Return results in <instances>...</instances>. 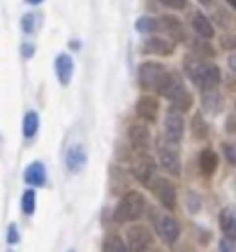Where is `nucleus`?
Returning <instances> with one entry per match:
<instances>
[{"label":"nucleus","instance_id":"ddd939ff","mask_svg":"<svg viewBox=\"0 0 236 252\" xmlns=\"http://www.w3.org/2000/svg\"><path fill=\"white\" fill-rule=\"evenodd\" d=\"M23 181L31 185V188H42V185L46 183L44 164H42V162H33V164H28L26 171H23Z\"/></svg>","mask_w":236,"mask_h":252},{"label":"nucleus","instance_id":"4468645a","mask_svg":"<svg viewBox=\"0 0 236 252\" xmlns=\"http://www.w3.org/2000/svg\"><path fill=\"white\" fill-rule=\"evenodd\" d=\"M130 144L135 146L137 151H146L148 148V127H146L144 123H135L132 127H130Z\"/></svg>","mask_w":236,"mask_h":252},{"label":"nucleus","instance_id":"2eb2a0df","mask_svg":"<svg viewBox=\"0 0 236 252\" xmlns=\"http://www.w3.org/2000/svg\"><path fill=\"white\" fill-rule=\"evenodd\" d=\"M176 44L171 39H162V37H153L144 44V54H158V56H169L174 54Z\"/></svg>","mask_w":236,"mask_h":252},{"label":"nucleus","instance_id":"58836bf2","mask_svg":"<svg viewBox=\"0 0 236 252\" xmlns=\"http://www.w3.org/2000/svg\"><path fill=\"white\" fill-rule=\"evenodd\" d=\"M69 252H74V250H69Z\"/></svg>","mask_w":236,"mask_h":252},{"label":"nucleus","instance_id":"39448f33","mask_svg":"<svg viewBox=\"0 0 236 252\" xmlns=\"http://www.w3.org/2000/svg\"><path fill=\"white\" fill-rule=\"evenodd\" d=\"M125 243H128L130 252H144L151 245V231L144 224H132L125 231Z\"/></svg>","mask_w":236,"mask_h":252},{"label":"nucleus","instance_id":"7ed1b4c3","mask_svg":"<svg viewBox=\"0 0 236 252\" xmlns=\"http://www.w3.org/2000/svg\"><path fill=\"white\" fill-rule=\"evenodd\" d=\"M158 162H160V167L169 174L178 176L181 174V160H178V151H176V144L167 141L165 137H160L158 141Z\"/></svg>","mask_w":236,"mask_h":252},{"label":"nucleus","instance_id":"dca6fc26","mask_svg":"<svg viewBox=\"0 0 236 252\" xmlns=\"http://www.w3.org/2000/svg\"><path fill=\"white\" fill-rule=\"evenodd\" d=\"M220 229L225 234V238H234L236 241V208L227 206L222 208L220 213Z\"/></svg>","mask_w":236,"mask_h":252},{"label":"nucleus","instance_id":"b1692460","mask_svg":"<svg viewBox=\"0 0 236 252\" xmlns=\"http://www.w3.org/2000/svg\"><path fill=\"white\" fill-rule=\"evenodd\" d=\"M160 28V21H155V19H151V16H141L137 21V31L139 32H153Z\"/></svg>","mask_w":236,"mask_h":252},{"label":"nucleus","instance_id":"0eeeda50","mask_svg":"<svg viewBox=\"0 0 236 252\" xmlns=\"http://www.w3.org/2000/svg\"><path fill=\"white\" fill-rule=\"evenodd\" d=\"M165 74L167 72H165V67H162L160 63H144L139 67V84L144 86V88H155L158 91V86H160Z\"/></svg>","mask_w":236,"mask_h":252},{"label":"nucleus","instance_id":"393cba45","mask_svg":"<svg viewBox=\"0 0 236 252\" xmlns=\"http://www.w3.org/2000/svg\"><path fill=\"white\" fill-rule=\"evenodd\" d=\"M37 21H39V16L37 14H26L21 19V28L23 32H33L35 28H37Z\"/></svg>","mask_w":236,"mask_h":252},{"label":"nucleus","instance_id":"c85d7f7f","mask_svg":"<svg viewBox=\"0 0 236 252\" xmlns=\"http://www.w3.org/2000/svg\"><path fill=\"white\" fill-rule=\"evenodd\" d=\"M222 151H225V158H227L232 164H236V144H225Z\"/></svg>","mask_w":236,"mask_h":252},{"label":"nucleus","instance_id":"f704fd0d","mask_svg":"<svg viewBox=\"0 0 236 252\" xmlns=\"http://www.w3.org/2000/svg\"><path fill=\"white\" fill-rule=\"evenodd\" d=\"M227 5H229L232 9H236V0H227Z\"/></svg>","mask_w":236,"mask_h":252},{"label":"nucleus","instance_id":"5701e85b","mask_svg":"<svg viewBox=\"0 0 236 252\" xmlns=\"http://www.w3.org/2000/svg\"><path fill=\"white\" fill-rule=\"evenodd\" d=\"M21 208L26 215H33L35 213V190H26L21 197Z\"/></svg>","mask_w":236,"mask_h":252},{"label":"nucleus","instance_id":"1a4fd4ad","mask_svg":"<svg viewBox=\"0 0 236 252\" xmlns=\"http://www.w3.org/2000/svg\"><path fill=\"white\" fill-rule=\"evenodd\" d=\"M153 192H155V197L160 201L165 208H176V188L171 181L167 178H155L153 181Z\"/></svg>","mask_w":236,"mask_h":252},{"label":"nucleus","instance_id":"a211bd4d","mask_svg":"<svg viewBox=\"0 0 236 252\" xmlns=\"http://www.w3.org/2000/svg\"><path fill=\"white\" fill-rule=\"evenodd\" d=\"M192 28L197 31V35L199 37H204V39H211L215 35V31H213V23L208 21L202 12H197V14L192 16Z\"/></svg>","mask_w":236,"mask_h":252},{"label":"nucleus","instance_id":"f8f14e48","mask_svg":"<svg viewBox=\"0 0 236 252\" xmlns=\"http://www.w3.org/2000/svg\"><path fill=\"white\" fill-rule=\"evenodd\" d=\"M72 74H74V61H72V56L61 54L56 58V77H58V81L63 86H67L72 81Z\"/></svg>","mask_w":236,"mask_h":252},{"label":"nucleus","instance_id":"6ab92c4d","mask_svg":"<svg viewBox=\"0 0 236 252\" xmlns=\"http://www.w3.org/2000/svg\"><path fill=\"white\" fill-rule=\"evenodd\" d=\"M215 167H218V155H215V151L204 148V151L199 153V171L204 176H211L215 171Z\"/></svg>","mask_w":236,"mask_h":252},{"label":"nucleus","instance_id":"9b49d317","mask_svg":"<svg viewBox=\"0 0 236 252\" xmlns=\"http://www.w3.org/2000/svg\"><path fill=\"white\" fill-rule=\"evenodd\" d=\"M132 174H135V178H137L141 185H153V181H155V162H153L151 158H141V160L135 164Z\"/></svg>","mask_w":236,"mask_h":252},{"label":"nucleus","instance_id":"bb28decb","mask_svg":"<svg viewBox=\"0 0 236 252\" xmlns=\"http://www.w3.org/2000/svg\"><path fill=\"white\" fill-rule=\"evenodd\" d=\"M192 130H195V137H206L208 127H206V123H204V118H202V114L195 116V121H192Z\"/></svg>","mask_w":236,"mask_h":252},{"label":"nucleus","instance_id":"a878e982","mask_svg":"<svg viewBox=\"0 0 236 252\" xmlns=\"http://www.w3.org/2000/svg\"><path fill=\"white\" fill-rule=\"evenodd\" d=\"M204 107L211 111V114H215V111H220L222 107V99L218 97V95H206L204 97Z\"/></svg>","mask_w":236,"mask_h":252},{"label":"nucleus","instance_id":"f3484780","mask_svg":"<svg viewBox=\"0 0 236 252\" xmlns=\"http://www.w3.org/2000/svg\"><path fill=\"white\" fill-rule=\"evenodd\" d=\"M137 116L144 118V121H155L158 118V99L155 97H141L137 104Z\"/></svg>","mask_w":236,"mask_h":252},{"label":"nucleus","instance_id":"72a5a7b5","mask_svg":"<svg viewBox=\"0 0 236 252\" xmlns=\"http://www.w3.org/2000/svg\"><path fill=\"white\" fill-rule=\"evenodd\" d=\"M229 67L236 72V56H232V58H229Z\"/></svg>","mask_w":236,"mask_h":252},{"label":"nucleus","instance_id":"c9c22d12","mask_svg":"<svg viewBox=\"0 0 236 252\" xmlns=\"http://www.w3.org/2000/svg\"><path fill=\"white\" fill-rule=\"evenodd\" d=\"M26 2H28V5H39L42 0H26Z\"/></svg>","mask_w":236,"mask_h":252},{"label":"nucleus","instance_id":"473e14b6","mask_svg":"<svg viewBox=\"0 0 236 252\" xmlns=\"http://www.w3.org/2000/svg\"><path fill=\"white\" fill-rule=\"evenodd\" d=\"M222 46H227V49H229V46H236V37H227Z\"/></svg>","mask_w":236,"mask_h":252},{"label":"nucleus","instance_id":"9d476101","mask_svg":"<svg viewBox=\"0 0 236 252\" xmlns=\"http://www.w3.org/2000/svg\"><path fill=\"white\" fill-rule=\"evenodd\" d=\"M86 160H88V155H86V148L81 144L69 146V151L65 153V164H67V169L72 174L81 171L86 167Z\"/></svg>","mask_w":236,"mask_h":252},{"label":"nucleus","instance_id":"4c0bfd02","mask_svg":"<svg viewBox=\"0 0 236 252\" xmlns=\"http://www.w3.org/2000/svg\"><path fill=\"white\" fill-rule=\"evenodd\" d=\"M146 252H153V250H146Z\"/></svg>","mask_w":236,"mask_h":252},{"label":"nucleus","instance_id":"2f4dec72","mask_svg":"<svg viewBox=\"0 0 236 252\" xmlns=\"http://www.w3.org/2000/svg\"><path fill=\"white\" fill-rule=\"evenodd\" d=\"M21 54H23V56H31V54H33V46H31V44H23V46H21Z\"/></svg>","mask_w":236,"mask_h":252},{"label":"nucleus","instance_id":"f257e3e1","mask_svg":"<svg viewBox=\"0 0 236 252\" xmlns=\"http://www.w3.org/2000/svg\"><path fill=\"white\" fill-rule=\"evenodd\" d=\"M146 199L139 194V192H128L125 197L118 201V206L114 211V218L116 222H121V224H128V222H135L139 220L141 215L146 213Z\"/></svg>","mask_w":236,"mask_h":252},{"label":"nucleus","instance_id":"cd10ccee","mask_svg":"<svg viewBox=\"0 0 236 252\" xmlns=\"http://www.w3.org/2000/svg\"><path fill=\"white\" fill-rule=\"evenodd\" d=\"M165 7H171V9H185L188 7V0H160Z\"/></svg>","mask_w":236,"mask_h":252},{"label":"nucleus","instance_id":"423d86ee","mask_svg":"<svg viewBox=\"0 0 236 252\" xmlns=\"http://www.w3.org/2000/svg\"><path fill=\"white\" fill-rule=\"evenodd\" d=\"M155 229H158V236L167 245H174L178 241V236H181V227H178V222L171 215H158L155 218Z\"/></svg>","mask_w":236,"mask_h":252},{"label":"nucleus","instance_id":"412c9836","mask_svg":"<svg viewBox=\"0 0 236 252\" xmlns=\"http://www.w3.org/2000/svg\"><path fill=\"white\" fill-rule=\"evenodd\" d=\"M104 250L107 252H130V248L121 236H109L107 243H104Z\"/></svg>","mask_w":236,"mask_h":252},{"label":"nucleus","instance_id":"20e7f679","mask_svg":"<svg viewBox=\"0 0 236 252\" xmlns=\"http://www.w3.org/2000/svg\"><path fill=\"white\" fill-rule=\"evenodd\" d=\"M158 93H160L162 97H167L169 102H176V99L185 97V95H190V91L183 86V81L176 74H165L160 81V86H158Z\"/></svg>","mask_w":236,"mask_h":252},{"label":"nucleus","instance_id":"c756f323","mask_svg":"<svg viewBox=\"0 0 236 252\" xmlns=\"http://www.w3.org/2000/svg\"><path fill=\"white\" fill-rule=\"evenodd\" d=\"M220 252H236V241L234 238H222L220 241Z\"/></svg>","mask_w":236,"mask_h":252},{"label":"nucleus","instance_id":"4be33fe9","mask_svg":"<svg viewBox=\"0 0 236 252\" xmlns=\"http://www.w3.org/2000/svg\"><path fill=\"white\" fill-rule=\"evenodd\" d=\"M160 28H165V31H169V32H174L176 37H181V35H183L181 21H178V19H174V16H165V19L160 21Z\"/></svg>","mask_w":236,"mask_h":252},{"label":"nucleus","instance_id":"e433bc0d","mask_svg":"<svg viewBox=\"0 0 236 252\" xmlns=\"http://www.w3.org/2000/svg\"><path fill=\"white\" fill-rule=\"evenodd\" d=\"M202 2H204V5H208V2H211V0H202Z\"/></svg>","mask_w":236,"mask_h":252},{"label":"nucleus","instance_id":"6e6552de","mask_svg":"<svg viewBox=\"0 0 236 252\" xmlns=\"http://www.w3.org/2000/svg\"><path fill=\"white\" fill-rule=\"evenodd\" d=\"M183 132H185L183 116L176 114V111H169V114L165 116V134H162V137L167 139V141H171V144H181Z\"/></svg>","mask_w":236,"mask_h":252},{"label":"nucleus","instance_id":"aec40b11","mask_svg":"<svg viewBox=\"0 0 236 252\" xmlns=\"http://www.w3.org/2000/svg\"><path fill=\"white\" fill-rule=\"evenodd\" d=\"M39 130V116L37 111H28V114L23 116V137L26 139H33L37 134Z\"/></svg>","mask_w":236,"mask_h":252},{"label":"nucleus","instance_id":"7c9ffc66","mask_svg":"<svg viewBox=\"0 0 236 252\" xmlns=\"http://www.w3.org/2000/svg\"><path fill=\"white\" fill-rule=\"evenodd\" d=\"M7 238H9V243H16V241H19V234H16V227H14V224H9Z\"/></svg>","mask_w":236,"mask_h":252},{"label":"nucleus","instance_id":"f03ea898","mask_svg":"<svg viewBox=\"0 0 236 252\" xmlns=\"http://www.w3.org/2000/svg\"><path fill=\"white\" fill-rule=\"evenodd\" d=\"M188 72H190V79L202 88V91H211L213 86L220 84V69L215 67L213 63L195 61L188 65Z\"/></svg>","mask_w":236,"mask_h":252}]
</instances>
